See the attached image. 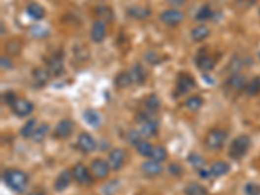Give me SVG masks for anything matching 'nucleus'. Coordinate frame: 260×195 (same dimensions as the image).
Wrapping results in <instances>:
<instances>
[{
	"label": "nucleus",
	"mask_w": 260,
	"mask_h": 195,
	"mask_svg": "<svg viewBox=\"0 0 260 195\" xmlns=\"http://www.w3.org/2000/svg\"><path fill=\"white\" fill-rule=\"evenodd\" d=\"M251 147V138L246 134H241L235 137L229 147V156L233 160H241L245 158Z\"/></svg>",
	"instance_id": "2"
},
{
	"label": "nucleus",
	"mask_w": 260,
	"mask_h": 195,
	"mask_svg": "<svg viewBox=\"0 0 260 195\" xmlns=\"http://www.w3.org/2000/svg\"><path fill=\"white\" fill-rule=\"evenodd\" d=\"M245 93L249 97H255V95L260 94V76L254 77L253 80H250L246 83Z\"/></svg>",
	"instance_id": "29"
},
{
	"label": "nucleus",
	"mask_w": 260,
	"mask_h": 195,
	"mask_svg": "<svg viewBox=\"0 0 260 195\" xmlns=\"http://www.w3.org/2000/svg\"><path fill=\"white\" fill-rule=\"evenodd\" d=\"M107 35V26H105V22L103 20H95L93 22V26H91V32H90V38L93 42L95 43H100L103 42Z\"/></svg>",
	"instance_id": "9"
},
{
	"label": "nucleus",
	"mask_w": 260,
	"mask_h": 195,
	"mask_svg": "<svg viewBox=\"0 0 260 195\" xmlns=\"http://www.w3.org/2000/svg\"><path fill=\"white\" fill-rule=\"evenodd\" d=\"M74 130V124L70 119H63L59 121L56 128H55V137L60 138V139H66L73 134Z\"/></svg>",
	"instance_id": "11"
},
{
	"label": "nucleus",
	"mask_w": 260,
	"mask_h": 195,
	"mask_svg": "<svg viewBox=\"0 0 260 195\" xmlns=\"http://www.w3.org/2000/svg\"><path fill=\"white\" fill-rule=\"evenodd\" d=\"M135 148H137V152L141 156H146V158H150V155H151L152 152V148H154V146L150 143V142L145 141V139H142L139 143H138L137 146H135Z\"/></svg>",
	"instance_id": "38"
},
{
	"label": "nucleus",
	"mask_w": 260,
	"mask_h": 195,
	"mask_svg": "<svg viewBox=\"0 0 260 195\" xmlns=\"http://www.w3.org/2000/svg\"><path fill=\"white\" fill-rule=\"evenodd\" d=\"M185 0H168V3L170 4V5H173V7H180V5H182L184 4Z\"/></svg>",
	"instance_id": "50"
},
{
	"label": "nucleus",
	"mask_w": 260,
	"mask_h": 195,
	"mask_svg": "<svg viewBox=\"0 0 260 195\" xmlns=\"http://www.w3.org/2000/svg\"><path fill=\"white\" fill-rule=\"evenodd\" d=\"M138 130L143 137H154L159 130V121L151 117V119L146 120L145 123L139 124V129Z\"/></svg>",
	"instance_id": "14"
},
{
	"label": "nucleus",
	"mask_w": 260,
	"mask_h": 195,
	"mask_svg": "<svg viewBox=\"0 0 260 195\" xmlns=\"http://www.w3.org/2000/svg\"><path fill=\"white\" fill-rule=\"evenodd\" d=\"M70 170H72L73 180L76 181L77 184L83 185V186L93 184V178H91L90 176V172H89V169H87L86 166L83 165L82 162L74 164Z\"/></svg>",
	"instance_id": "4"
},
{
	"label": "nucleus",
	"mask_w": 260,
	"mask_h": 195,
	"mask_svg": "<svg viewBox=\"0 0 260 195\" xmlns=\"http://www.w3.org/2000/svg\"><path fill=\"white\" fill-rule=\"evenodd\" d=\"M5 51L9 56H17L21 52V43L17 39L8 40L5 44Z\"/></svg>",
	"instance_id": "37"
},
{
	"label": "nucleus",
	"mask_w": 260,
	"mask_h": 195,
	"mask_svg": "<svg viewBox=\"0 0 260 195\" xmlns=\"http://www.w3.org/2000/svg\"><path fill=\"white\" fill-rule=\"evenodd\" d=\"M212 17H213V11L208 4H206V5H203V7L199 8V11L196 12V15H195V18H196L198 21H207V20H211Z\"/></svg>",
	"instance_id": "36"
},
{
	"label": "nucleus",
	"mask_w": 260,
	"mask_h": 195,
	"mask_svg": "<svg viewBox=\"0 0 260 195\" xmlns=\"http://www.w3.org/2000/svg\"><path fill=\"white\" fill-rule=\"evenodd\" d=\"M29 195H44V194L40 192H36V193H32V194H29Z\"/></svg>",
	"instance_id": "51"
},
{
	"label": "nucleus",
	"mask_w": 260,
	"mask_h": 195,
	"mask_svg": "<svg viewBox=\"0 0 260 195\" xmlns=\"http://www.w3.org/2000/svg\"><path fill=\"white\" fill-rule=\"evenodd\" d=\"M109 170V164L108 162H105V160L100 159V158H97L91 162L90 164V172L93 173L95 178L98 180H101V178H105L108 176Z\"/></svg>",
	"instance_id": "6"
},
{
	"label": "nucleus",
	"mask_w": 260,
	"mask_h": 195,
	"mask_svg": "<svg viewBox=\"0 0 260 195\" xmlns=\"http://www.w3.org/2000/svg\"><path fill=\"white\" fill-rule=\"evenodd\" d=\"M195 64L202 72H211L215 68V62L208 55H198L195 59Z\"/></svg>",
	"instance_id": "24"
},
{
	"label": "nucleus",
	"mask_w": 260,
	"mask_h": 195,
	"mask_svg": "<svg viewBox=\"0 0 260 195\" xmlns=\"http://www.w3.org/2000/svg\"><path fill=\"white\" fill-rule=\"evenodd\" d=\"M229 170H230V165H229V162H221V160L212 162L210 166V174H211V177H213V178L223 177V176L229 173Z\"/></svg>",
	"instance_id": "17"
},
{
	"label": "nucleus",
	"mask_w": 260,
	"mask_h": 195,
	"mask_svg": "<svg viewBox=\"0 0 260 195\" xmlns=\"http://www.w3.org/2000/svg\"><path fill=\"white\" fill-rule=\"evenodd\" d=\"M125 159H127V152L124 151L123 148H113L112 151L109 152L107 162H108L111 169L119 170L124 165Z\"/></svg>",
	"instance_id": "8"
},
{
	"label": "nucleus",
	"mask_w": 260,
	"mask_h": 195,
	"mask_svg": "<svg viewBox=\"0 0 260 195\" xmlns=\"http://www.w3.org/2000/svg\"><path fill=\"white\" fill-rule=\"evenodd\" d=\"M142 137H143V135L139 133V130L131 129L127 133V135H125V139H127V142L129 143V145L137 146L138 143L142 141Z\"/></svg>",
	"instance_id": "40"
},
{
	"label": "nucleus",
	"mask_w": 260,
	"mask_h": 195,
	"mask_svg": "<svg viewBox=\"0 0 260 195\" xmlns=\"http://www.w3.org/2000/svg\"><path fill=\"white\" fill-rule=\"evenodd\" d=\"M36 128H38V123H36V120L30 119V120H28L25 124H24V127H22L21 130H20V134H21L24 138H32Z\"/></svg>",
	"instance_id": "32"
},
{
	"label": "nucleus",
	"mask_w": 260,
	"mask_h": 195,
	"mask_svg": "<svg viewBox=\"0 0 260 195\" xmlns=\"http://www.w3.org/2000/svg\"><path fill=\"white\" fill-rule=\"evenodd\" d=\"M166 158H168V152H166L165 147H162V146H154L151 155H150V159L162 164V162H165Z\"/></svg>",
	"instance_id": "33"
},
{
	"label": "nucleus",
	"mask_w": 260,
	"mask_h": 195,
	"mask_svg": "<svg viewBox=\"0 0 260 195\" xmlns=\"http://www.w3.org/2000/svg\"><path fill=\"white\" fill-rule=\"evenodd\" d=\"M113 83L117 89H128V87L133 83V80L130 77V73L128 70H124V72H120L117 76L115 77Z\"/></svg>",
	"instance_id": "25"
},
{
	"label": "nucleus",
	"mask_w": 260,
	"mask_h": 195,
	"mask_svg": "<svg viewBox=\"0 0 260 195\" xmlns=\"http://www.w3.org/2000/svg\"><path fill=\"white\" fill-rule=\"evenodd\" d=\"M47 69L51 72V74L59 77L64 72V64H63V56L54 55L52 58L48 59Z\"/></svg>",
	"instance_id": "21"
},
{
	"label": "nucleus",
	"mask_w": 260,
	"mask_h": 195,
	"mask_svg": "<svg viewBox=\"0 0 260 195\" xmlns=\"http://www.w3.org/2000/svg\"><path fill=\"white\" fill-rule=\"evenodd\" d=\"M72 178H73L72 170L69 169L62 170V172L59 173L58 177H56V180H55L54 189L59 193L64 192L65 189L69 188V185L72 182Z\"/></svg>",
	"instance_id": "13"
},
{
	"label": "nucleus",
	"mask_w": 260,
	"mask_h": 195,
	"mask_svg": "<svg viewBox=\"0 0 260 195\" xmlns=\"http://www.w3.org/2000/svg\"><path fill=\"white\" fill-rule=\"evenodd\" d=\"M145 108L147 112L150 113H156L158 111H159L160 108V100H159V98L156 97L155 94H151V95H148L147 98H146V100H145Z\"/></svg>",
	"instance_id": "30"
},
{
	"label": "nucleus",
	"mask_w": 260,
	"mask_h": 195,
	"mask_svg": "<svg viewBox=\"0 0 260 195\" xmlns=\"http://www.w3.org/2000/svg\"><path fill=\"white\" fill-rule=\"evenodd\" d=\"M228 138V133L223 129H212L208 131V134L204 138V146L210 151H216L220 150L225 145Z\"/></svg>",
	"instance_id": "3"
},
{
	"label": "nucleus",
	"mask_w": 260,
	"mask_h": 195,
	"mask_svg": "<svg viewBox=\"0 0 260 195\" xmlns=\"http://www.w3.org/2000/svg\"><path fill=\"white\" fill-rule=\"evenodd\" d=\"M159 20L168 26H176L184 21V13L176 8H170V9H165L160 13Z\"/></svg>",
	"instance_id": "5"
},
{
	"label": "nucleus",
	"mask_w": 260,
	"mask_h": 195,
	"mask_svg": "<svg viewBox=\"0 0 260 195\" xmlns=\"http://www.w3.org/2000/svg\"><path fill=\"white\" fill-rule=\"evenodd\" d=\"M168 170H169L170 174H173V176H177V177L184 173V168H182L180 164H177V162H172V164H169V166H168Z\"/></svg>",
	"instance_id": "46"
},
{
	"label": "nucleus",
	"mask_w": 260,
	"mask_h": 195,
	"mask_svg": "<svg viewBox=\"0 0 260 195\" xmlns=\"http://www.w3.org/2000/svg\"><path fill=\"white\" fill-rule=\"evenodd\" d=\"M26 13H28V16H29L30 18H32V20L39 21V20L44 18V16H46V9H44L39 3L32 1V3L28 4V7H26Z\"/></svg>",
	"instance_id": "22"
},
{
	"label": "nucleus",
	"mask_w": 260,
	"mask_h": 195,
	"mask_svg": "<svg viewBox=\"0 0 260 195\" xmlns=\"http://www.w3.org/2000/svg\"><path fill=\"white\" fill-rule=\"evenodd\" d=\"M120 188V184L117 180H112L107 182V184L103 185V188H101V194L103 195H113L117 193Z\"/></svg>",
	"instance_id": "41"
},
{
	"label": "nucleus",
	"mask_w": 260,
	"mask_h": 195,
	"mask_svg": "<svg viewBox=\"0 0 260 195\" xmlns=\"http://www.w3.org/2000/svg\"><path fill=\"white\" fill-rule=\"evenodd\" d=\"M145 59L146 62L151 65H155L158 64V63H160V56L156 54V52H154V51H148L147 54H145Z\"/></svg>",
	"instance_id": "45"
},
{
	"label": "nucleus",
	"mask_w": 260,
	"mask_h": 195,
	"mask_svg": "<svg viewBox=\"0 0 260 195\" xmlns=\"http://www.w3.org/2000/svg\"><path fill=\"white\" fill-rule=\"evenodd\" d=\"M243 62L242 59L238 58V56H233L230 60V63L228 64V70L230 74H238V72L242 69Z\"/></svg>",
	"instance_id": "39"
},
{
	"label": "nucleus",
	"mask_w": 260,
	"mask_h": 195,
	"mask_svg": "<svg viewBox=\"0 0 260 195\" xmlns=\"http://www.w3.org/2000/svg\"><path fill=\"white\" fill-rule=\"evenodd\" d=\"M82 117H83V121L91 128H98L101 124L100 113L93 108L85 109L82 113Z\"/></svg>",
	"instance_id": "20"
},
{
	"label": "nucleus",
	"mask_w": 260,
	"mask_h": 195,
	"mask_svg": "<svg viewBox=\"0 0 260 195\" xmlns=\"http://www.w3.org/2000/svg\"><path fill=\"white\" fill-rule=\"evenodd\" d=\"M238 7L242 8H250L253 7L254 4L257 3V0H234Z\"/></svg>",
	"instance_id": "48"
},
{
	"label": "nucleus",
	"mask_w": 260,
	"mask_h": 195,
	"mask_svg": "<svg viewBox=\"0 0 260 195\" xmlns=\"http://www.w3.org/2000/svg\"><path fill=\"white\" fill-rule=\"evenodd\" d=\"M259 60H260V52H259Z\"/></svg>",
	"instance_id": "52"
},
{
	"label": "nucleus",
	"mask_w": 260,
	"mask_h": 195,
	"mask_svg": "<svg viewBox=\"0 0 260 195\" xmlns=\"http://www.w3.org/2000/svg\"><path fill=\"white\" fill-rule=\"evenodd\" d=\"M48 131H50V125L46 123H42L38 125V128L35 129V131H34V134H32V142H35V143H39V142H42L46 138V135L48 134Z\"/></svg>",
	"instance_id": "31"
},
{
	"label": "nucleus",
	"mask_w": 260,
	"mask_h": 195,
	"mask_svg": "<svg viewBox=\"0 0 260 195\" xmlns=\"http://www.w3.org/2000/svg\"><path fill=\"white\" fill-rule=\"evenodd\" d=\"M243 193L246 195H260V185L257 182H247L243 186Z\"/></svg>",
	"instance_id": "42"
},
{
	"label": "nucleus",
	"mask_w": 260,
	"mask_h": 195,
	"mask_svg": "<svg viewBox=\"0 0 260 195\" xmlns=\"http://www.w3.org/2000/svg\"><path fill=\"white\" fill-rule=\"evenodd\" d=\"M129 73L131 80H133V83L142 85V83H145L146 80H147V72L143 68V65L141 64H134L129 70Z\"/></svg>",
	"instance_id": "19"
},
{
	"label": "nucleus",
	"mask_w": 260,
	"mask_h": 195,
	"mask_svg": "<svg viewBox=\"0 0 260 195\" xmlns=\"http://www.w3.org/2000/svg\"><path fill=\"white\" fill-rule=\"evenodd\" d=\"M16 100H17V97H16V94L13 93V91H7L5 94H3V103L4 104L9 105V107H12V105L15 104Z\"/></svg>",
	"instance_id": "44"
},
{
	"label": "nucleus",
	"mask_w": 260,
	"mask_h": 195,
	"mask_svg": "<svg viewBox=\"0 0 260 195\" xmlns=\"http://www.w3.org/2000/svg\"><path fill=\"white\" fill-rule=\"evenodd\" d=\"M203 105V99L198 95H193V97H189L185 101V107L189 109V111H198L200 107Z\"/></svg>",
	"instance_id": "35"
},
{
	"label": "nucleus",
	"mask_w": 260,
	"mask_h": 195,
	"mask_svg": "<svg viewBox=\"0 0 260 195\" xmlns=\"http://www.w3.org/2000/svg\"><path fill=\"white\" fill-rule=\"evenodd\" d=\"M0 65H1V68L7 69V70L13 69V63H12V60L9 59V56H5V55H3V56L0 58Z\"/></svg>",
	"instance_id": "47"
},
{
	"label": "nucleus",
	"mask_w": 260,
	"mask_h": 195,
	"mask_svg": "<svg viewBox=\"0 0 260 195\" xmlns=\"http://www.w3.org/2000/svg\"><path fill=\"white\" fill-rule=\"evenodd\" d=\"M141 170L142 173L147 176V177H156L162 173V164L158 162H154V160H146V162H142L141 165Z\"/></svg>",
	"instance_id": "15"
},
{
	"label": "nucleus",
	"mask_w": 260,
	"mask_h": 195,
	"mask_svg": "<svg viewBox=\"0 0 260 195\" xmlns=\"http://www.w3.org/2000/svg\"><path fill=\"white\" fill-rule=\"evenodd\" d=\"M77 147L80 148L82 152H85V154H90V152L95 151L97 142H95L94 137H93L91 134L86 133V131H82V133L78 134V137H77Z\"/></svg>",
	"instance_id": "7"
},
{
	"label": "nucleus",
	"mask_w": 260,
	"mask_h": 195,
	"mask_svg": "<svg viewBox=\"0 0 260 195\" xmlns=\"http://www.w3.org/2000/svg\"><path fill=\"white\" fill-rule=\"evenodd\" d=\"M13 115H16L17 117H26L32 112L34 109V104L28 99H17L16 103L11 107Z\"/></svg>",
	"instance_id": "10"
},
{
	"label": "nucleus",
	"mask_w": 260,
	"mask_h": 195,
	"mask_svg": "<svg viewBox=\"0 0 260 195\" xmlns=\"http://www.w3.org/2000/svg\"><path fill=\"white\" fill-rule=\"evenodd\" d=\"M185 195H208V190L198 182H189L184 189Z\"/></svg>",
	"instance_id": "26"
},
{
	"label": "nucleus",
	"mask_w": 260,
	"mask_h": 195,
	"mask_svg": "<svg viewBox=\"0 0 260 195\" xmlns=\"http://www.w3.org/2000/svg\"><path fill=\"white\" fill-rule=\"evenodd\" d=\"M30 32H32V36H35V38H46L48 35V32L44 29L43 26L40 25H34L30 29Z\"/></svg>",
	"instance_id": "43"
},
{
	"label": "nucleus",
	"mask_w": 260,
	"mask_h": 195,
	"mask_svg": "<svg viewBox=\"0 0 260 195\" xmlns=\"http://www.w3.org/2000/svg\"><path fill=\"white\" fill-rule=\"evenodd\" d=\"M198 176L200 178H203V180H207V178H210L211 177L210 169H206V168H200V169H198Z\"/></svg>",
	"instance_id": "49"
},
{
	"label": "nucleus",
	"mask_w": 260,
	"mask_h": 195,
	"mask_svg": "<svg viewBox=\"0 0 260 195\" xmlns=\"http://www.w3.org/2000/svg\"><path fill=\"white\" fill-rule=\"evenodd\" d=\"M28 176L20 169H7L3 173V182L11 189L12 192L22 193L28 186Z\"/></svg>",
	"instance_id": "1"
},
{
	"label": "nucleus",
	"mask_w": 260,
	"mask_h": 195,
	"mask_svg": "<svg viewBox=\"0 0 260 195\" xmlns=\"http://www.w3.org/2000/svg\"><path fill=\"white\" fill-rule=\"evenodd\" d=\"M246 83H247V80H246L245 76H241V74H230V77L228 78L227 85L230 89L235 91H241L245 90Z\"/></svg>",
	"instance_id": "23"
},
{
	"label": "nucleus",
	"mask_w": 260,
	"mask_h": 195,
	"mask_svg": "<svg viewBox=\"0 0 260 195\" xmlns=\"http://www.w3.org/2000/svg\"><path fill=\"white\" fill-rule=\"evenodd\" d=\"M195 87V80L188 73H182L177 77V83H176V90L178 94H186Z\"/></svg>",
	"instance_id": "12"
},
{
	"label": "nucleus",
	"mask_w": 260,
	"mask_h": 195,
	"mask_svg": "<svg viewBox=\"0 0 260 195\" xmlns=\"http://www.w3.org/2000/svg\"><path fill=\"white\" fill-rule=\"evenodd\" d=\"M190 35H192V39L194 42H202L210 35V29L206 25H199L192 30Z\"/></svg>",
	"instance_id": "28"
},
{
	"label": "nucleus",
	"mask_w": 260,
	"mask_h": 195,
	"mask_svg": "<svg viewBox=\"0 0 260 195\" xmlns=\"http://www.w3.org/2000/svg\"><path fill=\"white\" fill-rule=\"evenodd\" d=\"M188 162L189 164H190L193 168H195L196 170L200 169V168H204V165H206V160H204V158L199 155V154H196V152L189 154Z\"/></svg>",
	"instance_id": "34"
},
{
	"label": "nucleus",
	"mask_w": 260,
	"mask_h": 195,
	"mask_svg": "<svg viewBox=\"0 0 260 195\" xmlns=\"http://www.w3.org/2000/svg\"><path fill=\"white\" fill-rule=\"evenodd\" d=\"M95 15L99 17V20H103V21H112L113 17H115V13H113L112 8L108 7V5H98L94 8Z\"/></svg>",
	"instance_id": "27"
},
{
	"label": "nucleus",
	"mask_w": 260,
	"mask_h": 195,
	"mask_svg": "<svg viewBox=\"0 0 260 195\" xmlns=\"http://www.w3.org/2000/svg\"><path fill=\"white\" fill-rule=\"evenodd\" d=\"M127 13L129 17L135 18V20H146L151 15V9L143 5H131L127 9Z\"/></svg>",
	"instance_id": "18"
},
{
	"label": "nucleus",
	"mask_w": 260,
	"mask_h": 195,
	"mask_svg": "<svg viewBox=\"0 0 260 195\" xmlns=\"http://www.w3.org/2000/svg\"><path fill=\"white\" fill-rule=\"evenodd\" d=\"M32 81L34 85L38 87H43L50 81L51 72L47 68H36L32 70Z\"/></svg>",
	"instance_id": "16"
}]
</instances>
